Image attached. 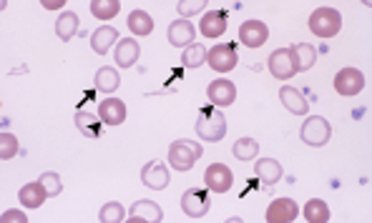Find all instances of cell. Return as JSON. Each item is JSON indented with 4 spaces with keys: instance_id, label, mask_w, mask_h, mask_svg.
Here are the masks:
<instances>
[{
    "instance_id": "obj_1",
    "label": "cell",
    "mask_w": 372,
    "mask_h": 223,
    "mask_svg": "<svg viewBox=\"0 0 372 223\" xmlns=\"http://www.w3.org/2000/svg\"><path fill=\"white\" fill-rule=\"evenodd\" d=\"M204 148L196 141H189V138H181V141H174L169 146V163H172L174 171H191L194 163L201 158Z\"/></svg>"
},
{
    "instance_id": "obj_2",
    "label": "cell",
    "mask_w": 372,
    "mask_h": 223,
    "mask_svg": "<svg viewBox=\"0 0 372 223\" xmlns=\"http://www.w3.org/2000/svg\"><path fill=\"white\" fill-rule=\"evenodd\" d=\"M196 133L206 144H219L227 136V118L219 108H204L196 120Z\"/></svg>"
},
{
    "instance_id": "obj_3",
    "label": "cell",
    "mask_w": 372,
    "mask_h": 223,
    "mask_svg": "<svg viewBox=\"0 0 372 223\" xmlns=\"http://www.w3.org/2000/svg\"><path fill=\"white\" fill-rule=\"evenodd\" d=\"M342 28V18L335 8H317L312 15H309V30L317 35V38H335Z\"/></svg>"
},
{
    "instance_id": "obj_4",
    "label": "cell",
    "mask_w": 372,
    "mask_h": 223,
    "mask_svg": "<svg viewBox=\"0 0 372 223\" xmlns=\"http://www.w3.org/2000/svg\"><path fill=\"white\" fill-rule=\"evenodd\" d=\"M299 138H302L307 146H312V148H322V146L332 138V126H330V120L322 118V115H309L302 123Z\"/></svg>"
},
{
    "instance_id": "obj_5",
    "label": "cell",
    "mask_w": 372,
    "mask_h": 223,
    "mask_svg": "<svg viewBox=\"0 0 372 223\" xmlns=\"http://www.w3.org/2000/svg\"><path fill=\"white\" fill-rule=\"evenodd\" d=\"M141 184L151 191H164L169 184H172V173H169L167 163L161 158L149 160L146 166L141 168Z\"/></svg>"
},
{
    "instance_id": "obj_6",
    "label": "cell",
    "mask_w": 372,
    "mask_h": 223,
    "mask_svg": "<svg viewBox=\"0 0 372 223\" xmlns=\"http://www.w3.org/2000/svg\"><path fill=\"white\" fill-rule=\"evenodd\" d=\"M267 65H270V73L275 75L277 80H287L299 73L292 48H280V51H275L270 56V60H267Z\"/></svg>"
},
{
    "instance_id": "obj_7",
    "label": "cell",
    "mask_w": 372,
    "mask_h": 223,
    "mask_svg": "<svg viewBox=\"0 0 372 223\" xmlns=\"http://www.w3.org/2000/svg\"><path fill=\"white\" fill-rule=\"evenodd\" d=\"M212 208V200L204 189H186L181 193V211L189 218H204Z\"/></svg>"
},
{
    "instance_id": "obj_8",
    "label": "cell",
    "mask_w": 372,
    "mask_h": 223,
    "mask_svg": "<svg viewBox=\"0 0 372 223\" xmlns=\"http://www.w3.org/2000/svg\"><path fill=\"white\" fill-rule=\"evenodd\" d=\"M204 184L214 193H227L234 186V173H232L229 166H224V163H212L204 171Z\"/></svg>"
},
{
    "instance_id": "obj_9",
    "label": "cell",
    "mask_w": 372,
    "mask_h": 223,
    "mask_svg": "<svg viewBox=\"0 0 372 223\" xmlns=\"http://www.w3.org/2000/svg\"><path fill=\"white\" fill-rule=\"evenodd\" d=\"M362 88H365V75H362V70L342 68L335 75V91H337L340 96L352 98V96H357V93H362Z\"/></svg>"
},
{
    "instance_id": "obj_10",
    "label": "cell",
    "mask_w": 372,
    "mask_h": 223,
    "mask_svg": "<svg viewBox=\"0 0 372 223\" xmlns=\"http://www.w3.org/2000/svg\"><path fill=\"white\" fill-rule=\"evenodd\" d=\"M236 51L232 43H219V46H214L212 51L206 53V63L212 65L217 73H229L232 68L236 65Z\"/></svg>"
},
{
    "instance_id": "obj_11",
    "label": "cell",
    "mask_w": 372,
    "mask_h": 223,
    "mask_svg": "<svg viewBox=\"0 0 372 223\" xmlns=\"http://www.w3.org/2000/svg\"><path fill=\"white\" fill-rule=\"evenodd\" d=\"M270 40V28L262 20H244L239 25V43L246 48H262Z\"/></svg>"
},
{
    "instance_id": "obj_12",
    "label": "cell",
    "mask_w": 372,
    "mask_h": 223,
    "mask_svg": "<svg viewBox=\"0 0 372 223\" xmlns=\"http://www.w3.org/2000/svg\"><path fill=\"white\" fill-rule=\"evenodd\" d=\"M206 98H209L217 108H227V106H232L236 101V86L227 78H217L209 83V88H206Z\"/></svg>"
},
{
    "instance_id": "obj_13",
    "label": "cell",
    "mask_w": 372,
    "mask_h": 223,
    "mask_svg": "<svg viewBox=\"0 0 372 223\" xmlns=\"http://www.w3.org/2000/svg\"><path fill=\"white\" fill-rule=\"evenodd\" d=\"M96 113H98V118L103 120V126H121V123L126 120L128 110L121 98H103L101 103H98Z\"/></svg>"
},
{
    "instance_id": "obj_14",
    "label": "cell",
    "mask_w": 372,
    "mask_h": 223,
    "mask_svg": "<svg viewBox=\"0 0 372 223\" xmlns=\"http://www.w3.org/2000/svg\"><path fill=\"white\" fill-rule=\"evenodd\" d=\"M299 216V208L292 198H277L267 206L264 221L267 223H292Z\"/></svg>"
},
{
    "instance_id": "obj_15",
    "label": "cell",
    "mask_w": 372,
    "mask_h": 223,
    "mask_svg": "<svg viewBox=\"0 0 372 223\" xmlns=\"http://www.w3.org/2000/svg\"><path fill=\"white\" fill-rule=\"evenodd\" d=\"M128 213V223H159L164 218V211L154 200H136Z\"/></svg>"
},
{
    "instance_id": "obj_16",
    "label": "cell",
    "mask_w": 372,
    "mask_h": 223,
    "mask_svg": "<svg viewBox=\"0 0 372 223\" xmlns=\"http://www.w3.org/2000/svg\"><path fill=\"white\" fill-rule=\"evenodd\" d=\"M196 38V28L189 23V20H184V18H179V20H174L172 25H169V43L176 48H186L191 46Z\"/></svg>"
},
{
    "instance_id": "obj_17",
    "label": "cell",
    "mask_w": 372,
    "mask_h": 223,
    "mask_svg": "<svg viewBox=\"0 0 372 223\" xmlns=\"http://www.w3.org/2000/svg\"><path fill=\"white\" fill-rule=\"evenodd\" d=\"M138 56H141V48H138L136 40L133 38L119 40V46H116V53H114L119 68H133L138 63Z\"/></svg>"
},
{
    "instance_id": "obj_18",
    "label": "cell",
    "mask_w": 372,
    "mask_h": 223,
    "mask_svg": "<svg viewBox=\"0 0 372 223\" xmlns=\"http://www.w3.org/2000/svg\"><path fill=\"white\" fill-rule=\"evenodd\" d=\"M227 23H229V18H227V11H209L204 13V18H201V35H206V38H219V35L227 30Z\"/></svg>"
},
{
    "instance_id": "obj_19",
    "label": "cell",
    "mask_w": 372,
    "mask_h": 223,
    "mask_svg": "<svg viewBox=\"0 0 372 223\" xmlns=\"http://www.w3.org/2000/svg\"><path fill=\"white\" fill-rule=\"evenodd\" d=\"M254 173H257V178L262 181V184L275 186L277 181H282L284 168H282V163L275 158H259L257 163H254Z\"/></svg>"
},
{
    "instance_id": "obj_20",
    "label": "cell",
    "mask_w": 372,
    "mask_h": 223,
    "mask_svg": "<svg viewBox=\"0 0 372 223\" xmlns=\"http://www.w3.org/2000/svg\"><path fill=\"white\" fill-rule=\"evenodd\" d=\"M280 101H282V106H284L289 113H294V115H307V110H309V103H307V98L302 96V93L297 91V88H292V86H284L280 91Z\"/></svg>"
},
{
    "instance_id": "obj_21",
    "label": "cell",
    "mask_w": 372,
    "mask_h": 223,
    "mask_svg": "<svg viewBox=\"0 0 372 223\" xmlns=\"http://www.w3.org/2000/svg\"><path fill=\"white\" fill-rule=\"evenodd\" d=\"M76 128H78L86 138H98L103 131V120L98 118V113H88V110L80 108L78 113H76Z\"/></svg>"
},
{
    "instance_id": "obj_22",
    "label": "cell",
    "mask_w": 372,
    "mask_h": 223,
    "mask_svg": "<svg viewBox=\"0 0 372 223\" xmlns=\"http://www.w3.org/2000/svg\"><path fill=\"white\" fill-rule=\"evenodd\" d=\"M18 198H20V203H23L25 208H40L46 203L48 191L40 186V181H33V184H25L23 189H20Z\"/></svg>"
},
{
    "instance_id": "obj_23",
    "label": "cell",
    "mask_w": 372,
    "mask_h": 223,
    "mask_svg": "<svg viewBox=\"0 0 372 223\" xmlns=\"http://www.w3.org/2000/svg\"><path fill=\"white\" fill-rule=\"evenodd\" d=\"M116 40H119V30L111 28V25H103V28L93 30V35H91L93 53H98V56H106V53H109V48L114 46Z\"/></svg>"
},
{
    "instance_id": "obj_24",
    "label": "cell",
    "mask_w": 372,
    "mask_h": 223,
    "mask_svg": "<svg viewBox=\"0 0 372 223\" xmlns=\"http://www.w3.org/2000/svg\"><path fill=\"white\" fill-rule=\"evenodd\" d=\"M121 86V75L116 73V68L103 65L96 70V91L98 93H116Z\"/></svg>"
},
{
    "instance_id": "obj_25",
    "label": "cell",
    "mask_w": 372,
    "mask_h": 223,
    "mask_svg": "<svg viewBox=\"0 0 372 223\" xmlns=\"http://www.w3.org/2000/svg\"><path fill=\"white\" fill-rule=\"evenodd\" d=\"M78 33V15L76 13H71V11H66V13H61L58 15V20H56V35L64 43H68L73 35Z\"/></svg>"
},
{
    "instance_id": "obj_26",
    "label": "cell",
    "mask_w": 372,
    "mask_h": 223,
    "mask_svg": "<svg viewBox=\"0 0 372 223\" xmlns=\"http://www.w3.org/2000/svg\"><path fill=\"white\" fill-rule=\"evenodd\" d=\"M128 30L136 35H151L154 33V18L146 11H133L128 15Z\"/></svg>"
},
{
    "instance_id": "obj_27",
    "label": "cell",
    "mask_w": 372,
    "mask_h": 223,
    "mask_svg": "<svg viewBox=\"0 0 372 223\" xmlns=\"http://www.w3.org/2000/svg\"><path fill=\"white\" fill-rule=\"evenodd\" d=\"M304 218H307L309 223H327L330 221V206H327L322 198L307 200V206H304Z\"/></svg>"
},
{
    "instance_id": "obj_28",
    "label": "cell",
    "mask_w": 372,
    "mask_h": 223,
    "mask_svg": "<svg viewBox=\"0 0 372 223\" xmlns=\"http://www.w3.org/2000/svg\"><path fill=\"white\" fill-rule=\"evenodd\" d=\"M206 53H209V51H206L204 46H199V43H191V46L184 48L181 65H184V68H199V65H204Z\"/></svg>"
},
{
    "instance_id": "obj_29",
    "label": "cell",
    "mask_w": 372,
    "mask_h": 223,
    "mask_svg": "<svg viewBox=\"0 0 372 223\" xmlns=\"http://www.w3.org/2000/svg\"><path fill=\"white\" fill-rule=\"evenodd\" d=\"M292 53H294V60H297V70H309L315 65L317 51L309 46V43H297V46H292Z\"/></svg>"
},
{
    "instance_id": "obj_30",
    "label": "cell",
    "mask_w": 372,
    "mask_h": 223,
    "mask_svg": "<svg viewBox=\"0 0 372 223\" xmlns=\"http://www.w3.org/2000/svg\"><path fill=\"white\" fill-rule=\"evenodd\" d=\"M232 153H234L236 160H254L259 153V144L254 141V138H239L234 146H232Z\"/></svg>"
},
{
    "instance_id": "obj_31",
    "label": "cell",
    "mask_w": 372,
    "mask_h": 223,
    "mask_svg": "<svg viewBox=\"0 0 372 223\" xmlns=\"http://www.w3.org/2000/svg\"><path fill=\"white\" fill-rule=\"evenodd\" d=\"M98 221H101V223H121V221H126V208L121 206L119 200H109V203H103L101 211H98Z\"/></svg>"
},
{
    "instance_id": "obj_32",
    "label": "cell",
    "mask_w": 372,
    "mask_h": 223,
    "mask_svg": "<svg viewBox=\"0 0 372 223\" xmlns=\"http://www.w3.org/2000/svg\"><path fill=\"white\" fill-rule=\"evenodd\" d=\"M91 13L98 20H111V18H116L121 13V3L119 0H93Z\"/></svg>"
},
{
    "instance_id": "obj_33",
    "label": "cell",
    "mask_w": 372,
    "mask_h": 223,
    "mask_svg": "<svg viewBox=\"0 0 372 223\" xmlns=\"http://www.w3.org/2000/svg\"><path fill=\"white\" fill-rule=\"evenodd\" d=\"M40 186L48 191V198H56V196L64 193V181H61V176H58L56 171H46L40 173Z\"/></svg>"
},
{
    "instance_id": "obj_34",
    "label": "cell",
    "mask_w": 372,
    "mask_h": 223,
    "mask_svg": "<svg viewBox=\"0 0 372 223\" xmlns=\"http://www.w3.org/2000/svg\"><path fill=\"white\" fill-rule=\"evenodd\" d=\"M13 155H18V138L13 133H0V158L11 160Z\"/></svg>"
},
{
    "instance_id": "obj_35",
    "label": "cell",
    "mask_w": 372,
    "mask_h": 223,
    "mask_svg": "<svg viewBox=\"0 0 372 223\" xmlns=\"http://www.w3.org/2000/svg\"><path fill=\"white\" fill-rule=\"evenodd\" d=\"M206 8V0H181V3H176V11L181 13V18L186 20L189 15H196V13H201Z\"/></svg>"
},
{
    "instance_id": "obj_36",
    "label": "cell",
    "mask_w": 372,
    "mask_h": 223,
    "mask_svg": "<svg viewBox=\"0 0 372 223\" xmlns=\"http://www.w3.org/2000/svg\"><path fill=\"white\" fill-rule=\"evenodd\" d=\"M13 221L28 223V216H25V213H20V211H6V213H3V223H13Z\"/></svg>"
},
{
    "instance_id": "obj_37",
    "label": "cell",
    "mask_w": 372,
    "mask_h": 223,
    "mask_svg": "<svg viewBox=\"0 0 372 223\" xmlns=\"http://www.w3.org/2000/svg\"><path fill=\"white\" fill-rule=\"evenodd\" d=\"M43 8H46V11H64L66 3L64 0H43Z\"/></svg>"
}]
</instances>
